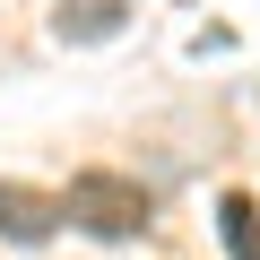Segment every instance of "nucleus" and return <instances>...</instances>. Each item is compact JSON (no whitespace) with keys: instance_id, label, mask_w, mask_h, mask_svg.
I'll return each instance as SVG.
<instances>
[{"instance_id":"nucleus-1","label":"nucleus","mask_w":260,"mask_h":260,"mask_svg":"<svg viewBox=\"0 0 260 260\" xmlns=\"http://www.w3.org/2000/svg\"><path fill=\"white\" fill-rule=\"evenodd\" d=\"M70 225L78 234H95V243H130V234H148V217H156V200H148V182L139 174H113V165H87V174H70Z\"/></svg>"},{"instance_id":"nucleus-2","label":"nucleus","mask_w":260,"mask_h":260,"mask_svg":"<svg viewBox=\"0 0 260 260\" xmlns=\"http://www.w3.org/2000/svg\"><path fill=\"white\" fill-rule=\"evenodd\" d=\"M61 217H70V200L26 191V182H0V243H52Z\"/></svg>"},{"instance_id":"nucleus-3","label":"nucleus","mask_w":260,"mask_h":260,"mask_svg":"<svg viewBox=\"0 0 260 260\" xmlns=\"http://www.w3.org/2000/svg\"><path fill=\"white\" fill-rule=\"evenodd\" d=\"M121 0H70L61 9V44H104V35H121Z\"/></svg>"},{"instance_id":"nucleus-4","label":"nucleus","mask_w":260,"mask_h":260,"mask_svg":"<svg viewBox=\"0 0 260 260\" xmlns=\"http://www.w3.org/2000/svg\"><path fill=\"white\" fill-rule=\"evenodd\" d=\"M217 225H225V251H234V260H260V208H251L243 191L217 200Z\"/></svg>"}]
</instances>
